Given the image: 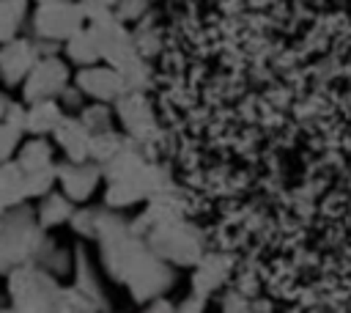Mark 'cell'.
Masks as SVG:
<instances>
[{
	"label": "cell",
	"instance_id": "6",
	"mask_svg": "<svg viewBox=\"0 0 351 313\" xmlns=\"http://www.w3.org/2000/svg\"><path fill=\"white\" fill-rule=\"evenodd\" d=\"M71 82V71L69 63L63 58L52 55H41L33 69L27 71L25 82H22V96L25 102H36V99H58L60 91Z\"/></svg>",
	"mask_w": 351,
	"mask_h": 313
},
{
	"label": "cell",
	"instance_id": "23",
	"mask_svg": "<svg viewBox=\"0 0 351 313\" xmlns=\"http://www.w3.org/2000/svg\"><path fill=\"white\" fill-rule=\"evenodd\" d=\"M22 135H25V129L22 126H16V124H11V121H0V162H5V159H11L14 154H16V148H19V143H22Z\"/></svg>",
	"mask_w": 351,
	"mask_h": 313
},
{
	"label": "cell",
	"instance_id": "15",
	"mask_svg": "<svg viewBox=\"0 0 351 313\" xmlns=\"http://www.w3.org/2000/svg\"><path fill=\"white\" fill-rule=\"evenodd\" d=\"M25 200H27L25 170L16 165V159L0 162V209H11Z\"/></svg>",
	"mask_w": 351,
	"mask_h": 313
},
{
	"label": "cell",
	"instance_id": "19",
	"mask_svg": "<svg viewBox=\"0 0 351 313\" xmlns=\"http://www.w3.org/2000/svg\"><path fill=\"white\" fill-rule=\"evenodd\" d=\"M30 0H0V44L19 36V27L27 22Z\"/></svg>",
	"mask_w": 351,
	"mask_h": 313
},
{
	"label": "cell",
	"instance_id": "24",
	"mask_svg": "<svg viewBox=\"0 0 351 313\" xmlns=\"http://www.w3.org/2000/svg\"><path fill=\"white\" fill-rule=\"evenodd\" d=\"M58 102L63 104V110H66V113H80V107L88 102V96H85V93H82L77 85H74V80H71V82H69V85L60 91Z\"/></svg>",
	"mask_w": 351,
	"mask_h": 313
},
{
	"label": "cell",
	"instance_id": "9",
	"mask_svg": "<svg viewBox=\"0 0 351 313\" xmlns=\"http://www.w3.org/2000/svg\"><path fill=\"white\" fill-rule=\"evenodd\" d=\"M55 173H58V187L74 200V203H85L96 189H99V181L104 178L101 176V165L93 162V159H63L55 165Z\"/></svg>",
	"mask_w": 351,
	"mask_h": 313
},
{
	"label": "cell",
	"instance_id": "8",
	"mask_svg": "<svg viewBox=\"0 0 351 313\" xmlns=\"http://www.w3.org/2000/svg\"><path fill=\"white\" fill-rule=\"evenodd\" d=\"M74 85L88 96V99H96V102H115L123 91H129L123 74L110 66V63H90V66H80L77 74H74Z\"/></svg>",
	"mask_w": 351,
	"mask_h": 313
},
{
	"label": "cell",
	"instance_id": "7",
	"mask_svg": "<svg viewBox=\"0 0 351 313\" xmlns=\"http://www.w3.org/2000/svg\"><path fill=\"white\" fill-rule=\"evenodd\" d=\"M41 47L33 36H14L11 41L0 44V80L5 88H16L25 82L33 63L41 58Z\"/></svg>",
	"mask_w": 351,
	"mask_h": 313
},
{
	"label": "cell",
	"instance_id": "3",
	"mask_svg": "<svg viewBox=\"0 0 351 313\" xmlns=\"http://www.w3.org/2000/svg\"><path fill=\"white\" fill-rule=\"evenodd\" d=\"M143 239L156 255H162L173 266H195L200 261V239L195 228L186 225L181 217L154 225Z\"/></svg>",
	"mask_w": 351,
	"mask_h": 313
},
{
	"label": "cell",
	"instance_id": "27",
	"mask_svg": "<svg viewBox=\"0 0 351 313\" xmlns=\"http://www.w3.org/2000/svg\"><path fill=\"white\" fill-rule=\"evenodd\" d=\"M36 3H52V0H36Z\"/></svg>",
	"mask_w": 351,
	"mask_h": 313
},
{
	"label": "cell",
	"instance_id": "20",
	"mask_svg": "<svg viewBox=\"0 0 351 313\" xmlns=\"http://www.w3.org/2000/svg\"><path fill=\"white\" fill-rule=\"evenodd\" d=\"M36 264H41L47 272H52L55 277H63V275H69L71 269H74V255L66 250V247H60V244H55L49 236L44 239V244H41V250H38V255H36Z\"/></svg>",
	"mask_w": 351,
	"mask_h": 313
},
{
	"label": "cell",
	"instance_id": "13",
	"mask_svg": "<svg viewBox=\"0 0 351 313\" xmlns=\"http://www.w3.org/2000/svg\"><path fill=\"white\" fill-rule=\"evenodd\" d=\"M63 52L71 63L77 66H90V63H99L101 60V47H99V36L93 30L90 22H85L74 36H69L63 41Z\"/></svg>",
	"mask_w": 351,
	"mask_h": 313
},
{
	"label": "cell",
	"instance_id": "18",
	"mask_svg": "<svg viewBox=\"0 0 351 313\" xmlns=\"http://www.w3.org/2000/svg\"><path fill=\"white\" fill-rule=\"evenodd\" d=\"M225 272H228V264L219 258V255H200V261L195 264V277H192V286L200 297L211 294L214 288H219V283L225 280Z\"/></svg>",
	"mask_w": 351,
	"mask_h": 313
},
{
	"label": "cell",
	"instance_id": "26",
	"mask_svg": "<svg viewBox=\"0 0 351 313\" xmlns=\"http://www.w3.org/2000/svg\"><path fill=\"white\" fill-rule=\"evenodd\" d=\"M8 104H11V102H8V99H5L3 93H0V121L5 118V110H8Z\"/></svg>",
	"mask_w": 351,
	"mask_h": 313
},
{
	"label": "cell",
	"instance_id": "22",
	"mask_svg": "<svg viewBox=\"0 0 351 313\" xmlns=\"http://www.w3.org/2000/svg\"><path fill=\"white\" fill-rule=\"evenodd\" d=\"M99 214L101 209L99 206H85V209H74L69 225L77 236H85V239H96V231H99Z\"/></svg>",
	"mask_w": 351,
	"mask_h": 313
},
{
	"label": "cell",
	"instance_id": "10",
	"mask_svg": "<svg viewBox=\"0 0 351 313\" xmlns=\"http://www.w3.org/2000/svg\"><path fill=\"white\" fill-rule=\"evenodd\" d=\"M112 110H115V118L118 124L123 126V132L132 137V140H145L151 132H154V110H151V102L145 99L143 91L137 88H129L123 91L115 102H112Z\"/></svg>",
	"mask_w": 351,
	"mask_h": 313
},
{
	"label": "cell",
	"instance_id": "17",
	"mask_svg": "<svg viewBox=\"0 0 351 313\" xmlns=\"http://www.w3.org/2000/svg\"><path fill=\"white\" fill-rule=\"evenodd\" d=\"M16 165L25 170V173H33V170H41V167H52L55 159H52V146L47 140V135H33L27 143H19L16 148Z\"/></svg>",
	"mask_w": 351,
	"mask_h": 313
},
{
	"label": "cell",
	"instance_id": "21",
	"mask_svg": "<svg viewBox=\"0 0 351 313\" xmlns=\"http://www.w3.org/2000/svg\"><path fill=\"white\" fill-rule=\"evenodd\" d=\"M80 121L88 126V132L90 135H96V132H107V129H115L112 126V121H115V110H112V102H96V99H90V102H85L82 107H80Z\"/></svg>",
	"mask_w": 351,
	"mask_h": 313
},
{
	"label": "cell",
	"instance_id": "16",
	"mask_svg": "<svg viewBox=\"0 0 351 313\" xmlns=\"http://www.w3.org/2000/svg\"><path fill=\"white\" fill-rule=\"evenodd\" d=\"M71 272H74V286L93 302V308H96V310H99V308H107L101 283H99V277H96V269H93V264L88 261V255H85L82 247L74 250V269H71Z\"/></svg>",
	"mask_w": 351,
	"mask_h": 313
},
{
	"label": "cell",
	"instance_id": "4",
	"mask_svg": "<svg viewBox=\"0 0 351 313\" xmlns=\"http://www.w3.org/2000/svg\"><path fill=\"white\" fill-rule=\"evenodd\" d=\"M121 283L129 288V294L137 302H148L173 286V264L165 261L162 255H156L148 244H143V250L126 266Z\"/></svg>",
	"mask_w": 351,
	"mask_h": 313
},
{
	"label": "cell",
	"instance_id": "14",
	"mask_svg": "<svg viewBox=\"0 0 351 313\" xmlns=\"http://www.w3.org/2000/svg\"><path fill=\"white\" fill-rule=\"evenodd\" d=\"M74 214V200L63 192V189H49L47 195L38 198V206H36V220L38 225L47 231V228H55V225H63L69 222Z\"/></svg>",
	"mask_w": 351,
	"mask_h": 313
},
{
	"label": "cell",
	"instance_id": "2",
	"mask_svg": "<svg viewBox=\"0 0 351 313\" xmlns=\"http://www.w3.org/2000/svg\"><path fill=\"white\" fill-rule=\"evenodd\" d=\"M8 275V308L14 310H55L60 283L41 264L27 261L5 272Z\"/></svg>",
	"mask_w": 351,
	"mask_h": 313
},
{
	"label": "cell",
	"instance_id": "1",
	"mask_svg": "<svg viewBox=\"0 0 351 313\" xmlns=\"http://www.w3.org/2000/svg\"><path fill=\"white\" fill-rule=\"evenodd\" d=\"M44 239L47 233L36 220V209L27 203L11 206L0 225V275L19 264L36 261Z\"/></svg>",
	"mask_w": 351,
	"mask_h": 313
},
{
	"label": "cell",
	"instance_id": "25",
	"mask_svg": "<svg viewBox=\"0 0 351 313\" xmlns=\"http://www.w3.org/2000/svg\"><path fill=\"white\" fill-rule=\"evenodd\" d=\"M173 308L176 305H170V302H154V299L148 302V310H173Z\"/></svg>",
	"mask_w": 351,
	"mask_h": 313
},
{
	"label": "cell",
	"instance_id": "5",
	"mask_svg": "<svg viewBox=\"0 0 351 313\" xmlns=\"http://www.w3.org/2000/svg\"><path fill=\"white\" fill-rule=\"evenodd\" d=\"M30 36L38 41H55L63 44L69 36H74L85 25V11L80 0H52V3H38L36 11L27 16Z\"/></svg>",
	"mask_w": 351,
	"mask_h": 313
},
{
	"label": "cell",
	"instance_id": "12",
	"mask_svg": "<svg viewBox=\"0 0 351 313\" xmlns=\"http://www.w3.org/2000/svg\"><path fill=\"white\" fill-rule=\"evenodd\" d=\"M63 104L58 99H36L25 107V132L27 135H52L58 121L63 118Z\"/></svg>",
	"mask_w": 351,
	"mask_h": 313
},
{
	"label": "cell",
	"instance_id": "11",
	"mask_svg": "<svg viewBox=\"0 0 351 313\" xmlns=\"http://www.w3.org/2000/svg\"><path fill=\"white\" fill-rule=\"evenodd\" d=\"M52 140L66 154V159H77V162L80 159H90L88 156V151H90V132L80 121L77 113H63V118L52 129Z\"/></svg>",
	"mask_w": 351,
	"mask_h": 313
}]
</instances>
